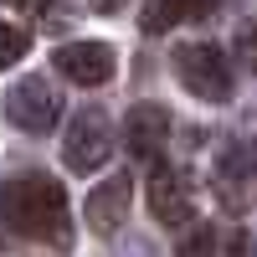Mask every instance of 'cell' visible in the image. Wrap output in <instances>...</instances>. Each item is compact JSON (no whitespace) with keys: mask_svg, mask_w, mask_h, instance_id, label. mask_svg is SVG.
I'll list each match as a JSON object with an SVG mask.
<instances>
[{"mask_svg":"<svg viewBox=\"0 0 257 257\" xmlns=\"http://www.w3.org/2000/svg\"><path fill=\"white\" fill-rule=\"evenodd\" d=\"M0 216L16 237L31 242H52L67 247L72 242V211H67V190L52 175H11L0 185Z\"/></svg>","mask_w":257,"mask_h":257,"instance_id":"1","label":"cell"},{"mask_svg":"<svg viewBox=\"0 0 257 257\" xmlns=\"http://www.w3.org/2000/svg\"><path fill=\"white\" fill-rule=\"evenodd\" d=\"M175 72L201 103H226L231 98V67H226L221 47H211V41H180L175 47Z\"/></svg>","mask_w":257,"mask_h":257,"instance_id":"2","label":"cell"},{"mask_svg":"<svg viewBox=\"0 0 257 257\" xmlns=\"http://www.w3.org/2000/svg\"><path fill=\"white\" fill-rule=\"evenodd\" d=\"M113 155V118L103 108H82L67 123V139H62V160H67L72 175H93L98 165H108Z\"/></svg>","mask_w":257,"mask_h":257,"instance_id":"3","label":"cell"},{"mask_svg":"<svg viewBox=\"0 0 257 257\" xmlns=\"http://www.w3.org/2000/svg\"><path fill=\"white\" fill-rule=\"evenodd\" d=\"M6 108H11V123L16 128H26V134H52V128L62 123V88L47 72H26L11 88Z\"/></svg>","mask_w":257,"mask_h":257,"instance_id":"4","label":"cell"},{"mask_svg":"<svg viewBox=\"0 0 257 257\" xmlns=\"http://www.w3.org/2000/svg\"><path fill=\"white\" fill-rule=\"evenodd\" d=\"M149 211H155L160 226H185L190 221V211H196V185H190L185 170L160 165L155 175H149Z\"/></svg>","mask_w":257,"mask_h":257,"instance_id":"5","label":"cell"},{"mask_svg":"<svg viewBox=\"0 0 257 257\" xmlns=\"http://www.w3.org/2000/svg\"><path fill=\"white\" fill-rule=\"evenodd\" d=\"M113 62H118V57H113L108 41H67V47H57L52 67H57L62 77L82 82V88H98V82L113 77Z\"/></svg>","mask_w":257,"mask_h":257,"instance_id":"6","label":"cell"},{"mask_svg":"<svg viewBox=\"0 0 257 257\" xmlns=\"http://www.w3.org/2000/svg\"><path fill=\"white\" fill-rule=\"evenodd\" d=\"M216 196L226 211H237V216H247V211L257 206V160L247 155V149H231V155L221 160L216 170Z\"/></svg>","mask_w":257,"mask_h":257,"instance_id":"7","label":"cell"},{"mask_svg":"<svg viewBox=\"0 0 257 257\" xmlns=\"http://www.w3.org/2000/svg\"><path fill=\"white\" fill-rule=\"evenodd\" d=\"M123 139H128V155L134 160H160L165 144H170V113L160 103H134L123 123Z\"/></svg>","mask_w":257,"mask_h":257,"instance_id":"8","label":"cell"},{"mask_svg":"<svg viewBox=\"0 0 257 257\" xmlns=\"http://www.w3.org/2000/svg\"><path fill=\"white\" fill-rule=\"evenodd\" d=\"M128 190H134V175H108L103 185H93V196H88V226L98 231V237H113V231L123 226L128 216Z\"/></svg>","mask_w":257,"mask_h":257,"instance_id":"9","label":"cell"},{"mask_svg":"<svg viewBox=\"0 0 257 257\" xmlns=\"http://www.w3.org/2000/svg\"><path fill=\"white\" fill-rule=\"evenodd\" d=\"M216 6H226V0H160V6L149 11V31L180 26V21H206Z\"/></svg>","mask_w":257,"mask_h":257,"instance_id":"10","label":"cell"},{"mask_svg":"<svg viewBox=\"0 0 257 257\" xmlns=\"http://www.w3.org/2000/svg\"><path fill=\"white\" fill-rule=\"evenodd\" d=\"M175 257H221V231L216 226H190L175 247Z\"/></svg>","mask_w":257,"mask_h":257,"instance_id":"11","label":"cell"},{"mask_svg":"<svg viewBox=\"0 0 257 257\" xmlns=\"http://www.w3.org/2000/svg\"><path fill=\"white\" fill-rule=\"evenodd\" d=\"M31 52V31L16 26V21H0V67H11V62H21Z\"/></svg>","mask_w":257,"mask_h":257,"instance_id":"12","label":"cell"},{"mask_svg":"<svg viewBox=\"0 0 257 257\" xmlns=\"http://www.w3.org/2000/svg\"><path fill=\"white\" fill-rule=\"evenodd\" d=\"M231 52H237V62L247 72H257V21H247V26L237 31V41H231Z\"/></svg>","mask_w":257,"mask_h":257,"instance_id":"13","label":"cell"},{"mask_svg":"<svg viewBox=\"0 0 257 257\" xmlns=\"http://www.w3.org/2000/svg\"><path fill=\"white\" fill-rule=\"evenodd\" d=\"M113 257H155V247H149L144 237H128V242H123V247H118Z\"/></svg>","mask_w":257,"mask_h":257,"instance_id":"14","label":"cell"},{"mask_svg":"<svg viewBox=\"0 0 257 257\" xmlns=\"http://www.w3.org/2000/svg\"><path fill=\"white\" fill-rule=\"evenodd\" d=\"M231 257H257V231H242V237L231 242Z\"/></svg>","mask_w":257,"mask_h":257,"instance_id":"15","label":"cell"},{"mask_svg":"<svg viewBox=\"0 0 257 257\" xmlns=\"http://www.w3.org/2000/svg\"><path fill=\"white\" fill-rule=\"evenodd\" d=\"M16 6H26V11H47V0H16Z\"/></svg>","mask_w":257,"mask_h":257,"instance_id":"16","label":"cell"}]
</instances>
